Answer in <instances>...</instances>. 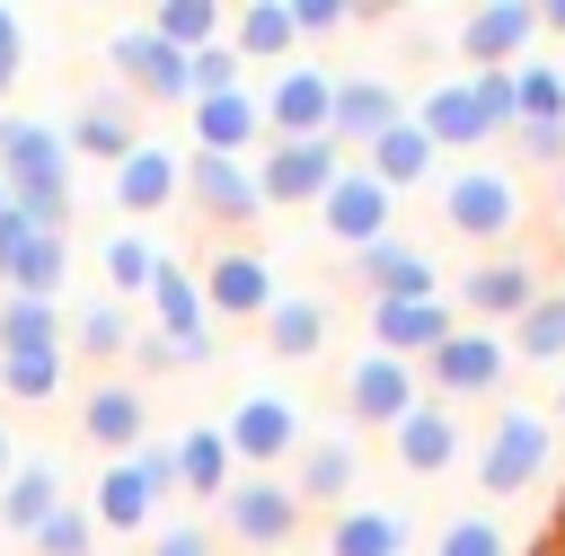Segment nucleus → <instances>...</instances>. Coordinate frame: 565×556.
<instances>
[{"label": "nucleus", "instance_id": "nucleus-36", "mask_svg": "<svg viewBox=\"0 0 565 556\" xmlns=\"http://www.w3.org/2000/svg\"><path fill=\"white\" fill-rule=\"evenodd\" d=\"M265 344H274V362H309V353L327 344V300L282 291V300L265 309Z\"/></svg>", "mask_w": 565, "mask_h": 556}, {"label": "nucleus", "instance_id": "nucleus-43", "mask_svg": "<svg viewBox=\"0 0 565 556\" xmlns=\"http://www.w3.org/2000/svg\"><path fill=\"white\" fill-rule=\"evenodd\" d=\"M433 556H512V538H503L494 512H450V521L433 530Z\"/></svg>", "mask_w": 565, "mask_h": 556}, {"label": "nucleus", "instance_id": "nucleus-3", "mask_svg": "<svg viewBox=\"0 0 565 556\" xmlns=\"http://www.w3.org/2000/svg\"><path fill=\"white\" fill-rule=\"evenodd\" d=\"M168 494H177V450H168V441H141L132 459H106V468H97L88 521H97V530H159Z\"/></svg>", "mask_w": 565, "mask_h": 556}, {"label": "nucleus", "instance_id": "nucleus-4", "mask_svg": "<svg viewBox=\"0 0 565 556\" xmlns=\"http://www.w3.org/2000/svg\"><path fill=\"white\" fill-rule=\"evenodd\" d=\"M547 459H556V424L539 406H503L494 432H486V450H477V485L486 494H530L547 477Z\"/></svg>", "mask_w": 565, "mask_h": 556}, {"label": "nucleus", "instance_id": "nucleus-50", "mask_svg": "<svg viewBox=\"0 0 565 556\" xmlns=\"http://www.w3.org/2000/svg\"><path fill=\"white\" fill-rule=\"evenodd\" d=\"M539 26H547V35L565 44V0H539Z\"/></svg>", "mask_w": 565, "mask_h": 556}, {"label": "nucleus", "instance_id": "nucleus-30", "mask_svg": "<svg viewBox=\"0 0 565 556\" xmlns=\"http://www.w3.org/2000/svg\"><path fill=\"white\" fill-rule=\"evenodd\" d=\"M62 150H71V159H106V168H115V159H132V150H141V132H132V115H124V97L106 88V97H88V106L71 115V132H62Z\"/></svg>", "mask_w": 565, "mask_h": 556}, {"label": "nucleus", "instance_id": "nucleus-16", "mask_svg": "<svg viewBox=\"0 0 565 556\" xmlns=\"http://www.w3.org/2000/svg\"><path fill=\"white\" fill-rule=\"evenodd\" d=\"M106 62H115V79H132L141 97H159V106H194V71H185V53L159 44L150 26H115V35H106Z\"/></svg>", "mask_w": 565, "mask_h": 556}, {"label": "nucleus", "instance_id": "nucleus-47", "mask_svg": "<svg viewBox=\"0 0 565 556\" xmlns=\"http://www.w3.org/2000/svg\"><path fill=\"white\" fill-rule=\"evenodd\" d=\"M150 556H212V530L203 521H159L150 530Z\"/></svg>", "mask_w": 565, "mask_h": 556}, {"label": "nucleus", "instance_id": "nucleus-42", "mask_svg": "<svg viewBox=\"0 0 565 556\" xmlns=\"http://www.w3.org/2000/svg\"><path fill=\"white\" fill-rule=\"evenodd\" d=\"M26 547H35V556H97V521H88V503H71V494H62V503L35 521V538H26Z\"/></svg>", "mask_w": 565, "mask_h": 556}, {"label": "nucleus", "instance_id": "nucleus-54", "mask_svg": "<svg viewBox=\"0 0 565 556\" xmlns=\"http://www.w3.org/2000/svg\"><path fill=\"white\" fill-rule=\"evenodd\" d=\"M556 71H565V53H556Z\"/></svg>", "mask_w": 565, "mask_h": 556}, {"label": "nucleus", "instance_id": "nucleus-48", "mask_svg": "<svg viewBox=\"0 0 565 556\" xmlns=\"http://www.w3.org/2000/svg\"><path fill=\"white\" fill-rule=\"evenodd\" d=\"M18 71H26V18L0 0V88H18Z\"/></svg>", "mask_w": 565, "mask_h": 556}, {"label": "nucleus", "instance_id": "nucleus-29", "mask_svg": "<svg viewBox=\"0 0 565 556\" xmlns=\"http://www.w3.org/2000/svg\"><path fill=\"white\" fill-rule=\"evenodd\" d=\"M353 168H362V177H380L388 194H406V185H424V177L441 168V150H433V141H424V124L406 115V124H388V132H380V141H371Z\"/></svg>", "mask_w": 565, "mask_h": 556}, {"label": "nucleus", "instance_id": "nucleus-21", "mask_svg": "<svg viewBox=\"0 0 565 556\" xmlns=\"http://www.w3.org/2000/svg\"><path fill=\"white\" fill-rule=\"evenodd\" d=\"M79 432H88L106 459H132V450L150 441V397H141L132 379H97V388L79 397Z\"/></svg>", "mask_w": 565, "mask_h": 556}, {"label": "nucleus", "instance_id": "nucleus-23", "mask_svg": "<svg viewBox=\"0 0 565 556\" xmlns=\"http://www.w3.org/2000/svg\"><path fill=\"white\" fill-rule=\"evenodd\" d=\"M177 194H185V159H177L168 141H141L132 159H115V212L150 221V212H168Z\"/></svg>", "mask_w": 565, "mask_h": 556}, {"label": "nucleus", "instance_id": "nucleus-1", "mask_svg": "<svg viewBox=\"0 0 565 556\" xmlns=\"http://www.w3.org/2000/svg\"><path fill=\"white\" fill-rule=\"evenodd\" d=\"M0 185H9V212H26L44 238H71L79 177H71L62 124H44V115H0Z\"/></svg>", "mask_w": 565, "mask_h": 556}, {"label": "nucleus", "instance_id": "nucleus-45", "mask_svg": "<svg viewBox=\"0 0 565 556\" xmlns=\"http://www.w3.org/2000/svg\"><path fill=\"white\" fill-rule=\"evenodd\" d=\"M353 18H371V9H353V0H291V26H300V35H335V26H353Z\"/></svg>", "mask_w": 565, "mask_h": 556}, {"label": "nucleus", "instance_id": "nucleus-40", "mask_svg": "<svg viewBox=\"0 0 565 556\" xmlns=\"http://www.w3.org/2000/svg\"><path fill=\"white\" fill-rule=\"evenodd\" d=\"M512 353H530V362H565V291H539L521 318H512V335H503Z\"/></svg>", "mask_w": 565, "mask_h": 556}, {"label": "nucleus", "instance_id": "nucleus-14", "mask_svg": "<svg viewBox=\"0 0 565 556\" xmlns=\"http://www.w3.org/2000/svg\"><path fill=\"white\" fill-rule=\"evenodd\" d=\"M530 44H539V0H486V9L459 18L468 71H512V62H530Z\"/></svg>", "mask_w": 565, "mask_h": 556}, {"label": "nucleus", "instance_id": "nucleus-15", "mask_svg": "<svg viewBox=\"0 0 565 556\" xmlns=\"http://www.w3.org/2000/svg\"><path fill=\"white\" fill-rule=\"evenodd\" d=\"M221 521H230V538L238 547H291V530H300V494H291V477H238L230 494H221Z\"/></svg>", "mask_w": 565, "mask_h": 556}, {"label": "nucleus", "instance_id": "nucleus-19", "mask_svg": "<svg viewBox=\"0 0 565 556\" xmlns=\"http://www.w3.org/2000/svg\"><path fill=\"white\" fill-rule=\"evenodd\" d=\"M194 282H203V309H212V318H256V327H265V309L282 300V282H274V265H265L256 247H221Z\"/></svg>", "mask_w": 565, "mask_h": 556}, {"label": "nucleus", "instance_id": "nucleus-6", "mask_svg": "<svg viewBox=\"0 0 565 556\" xmlns=\"http://www.w3.org/2000/svg\"><path fill=\"white\" fill-rule=\"evenodd\" d=\"M415 371H424V388H433L441 406H468V397H494V388H503L512 344H503L494 327H459V335H450V344H433Z\"/></svg>", "mask_w": 565, "mask_h": 556}, {"label": "nucleus", "instance_id": "nucleus-28", "mask_svg": "<svg viewBox=\"0 0 565 556\" xmlns=\"http://www.w3.org/2000/svg\"><path fill=\"white\" fill-rule=\"evenodd\" d=\"M406 547H415V521L388 503H344L327 521V556H406Z\"/></svg>", "mask_w": 565, "mask_h": 556}, {"label": "nucleus", "instance_id": "nucleus-10", "mask_svg": "<svg viewBox=\"0 0 565 556\" xmlns=\"http://www.w3.org/2000/svg\"><path fill=\"white\" fill-rule=\"evenodd\" d=\"M327 106H335V71H318V62H282L274 88L256 97L265 141H318L327 132Z\"/></svg>", "mask_w": 565, "mask_h": 556}, {"label": "nucleus", "instance_id": "nucleus-20", "mask_svg": "<svg viewBox=\"0 0 565 556\" xmlns=\"http://www.w3.org/2000/svg\"><path fill=\"white\" fill-rule=\"evenodd\" d=\"M388 124H406V88H388V79H371V71L335 79V106H327V141H335V150H371Z\"/></svg>", "mask_w": 565, "mask_h": 556}, {"label": "nucleus", "instance_id": "nucleus-34", "mask_svg": "<svg viewBox=\"0 0 565 556\" xmlns=\"http://www.w3.org/2000/svg\"><path fill=\"white\" fill-rule=\"evenodd\" d=\"M141 26L194 62L203 44H221V35H230V9H221V0H159V9H141Z\"/></svg>", "mask_w": 565, "mask_h": 556}, {"label": "nucleus", "instance_id": "nucleus-22", "mask_svg": "<svg viewBox=\"0 0 565 556\" xmlns=\"http://www.w3.org/2000/svg\"><path fill=\"white\" fill-rule=\"evenodd\" d=\"M547 282L521 265V256H486V265H468L459 274V309H468V327H494V318H521L530 300H539Z\"/></svg>", "mask_w": 565, "mask_h": 556}, {"label": "nucleus", "instance_id": "nucleus-32", "mask_svg": "<svg viewBox=\"0 0 565 556\" xmlns=\"http://www.w3.org/2000/svg\"><path fill=\"white\" fill-rule=\"evenodd\" d=\"M291 44H300L291 0H247V9H230V53H238V62H291Z\"/></svg>", "mask_w": 565, "mask_h": 556}, {"label": "nucleus", "instance_id": "nucleus-18", "mask_svg": "<svg viewBox=\"0 0 565 556\" xmlns=\"http://www.w3.org/2000/svg\"><path fill=\"white\" fill-rule=\"evenodd\" d=\"M185 194H194V212H203V221H221V229H247V221L265 212V194H256V159L185 150Z\"/></svg>", "mask_w": 565, "mask_h": 556}, {"label": "nucleus", "instance_id": "nucleus-46", "mask_svg": "<svg viewBox=\"0 0 565 556\" xmlns=\"http://www.w3.org/2000/svg\"><path fill=\"white\" fill-rule=\"evenodd\" d=\"M512 141H521L530 168H556L565 177V124H512Z\"/></svg>", "mask_w": 565, "mask_h": 556}, {"label": "nucleus", "instance_id": "nucleus-37", "mask_svg": "<svg viewBox=\"0 0 565 556\" xmlns=\"http://www.w3.org/2000/svg\"><path fill=\"white\" fill-rule=\"evenodd\" d=\"M62 344H79L88 362H115V353H132V309L124 300H79L62 318Z\"/></svg>", "mask_w": 565, "mask_h": 556}, {"label": "nucleus", "instance_id": "nucleus-33", "mask_svg": "<svg viewBox=\"0 0 565 556\" xmlns=\"http://www.w3.org/2000/svg\"><path fill=\"white\" fill-rule=\"evenodd\" d=\"M62 503V468L53 459H18L9 477H0V530H18V538H35V521Z\"/></svg>", "mask_w": 565, "mask_h": 556}, {"label": "nucleus", "instance_id": "nucleus-24", "mask_svg": "<svg viewBox=\"0 0 565 556\" xmlns=\"http://www.w3.org/2000/svg\"><path fill=\"white\" fill-rule=\"evenodd\" d=\"M256 141H265L256 88H221V97H194V150H212V159H256Z\"/></svg>", "mask_w": 565, "mask_h": 556}, {"label": "nucleus", "instance_id": "nucleus-7", "mask_svg": "<svg viewBox=\"0 0 565 556\" xmlns=\"http://www.w3.org/2000/svg\"><path fill=\"white\" fill-rule=\"evenodd\" d=\"M230 459L247 468V477H265V468H282V459H300V441H309V424H300V406L282 397V388H247L238 406H230Z\"/></svg>", "mask_w": 565, "mask_h": 556}, {"label": "nucleus", "instance_id": "nucleus-44", "mask_svg": "<svg viewBox=\"0 0 565 556\" xmlns=\"http://www.w3.org/2000/svg\"><path fill=\"white\" fill-rule=\"evenodd\" d=\"M185 71H194V97H221V88H238V71H247V62H238V53H230V35H221V44H203Z\"/></svg>", "mask_w": 565, "mask_h": 556}, {"label": "nucleus", "instance_id": "nucleus-39", "mask_svg": "<svg viewBox=\"0 0 565 556\" xmlns=\"http://www.w3.org/2000/svg\"><path fill=\"white\" fill-rule=\"evenodd\" d=\"M0 397H18V406H44V397H62V344L0 353Z\"/></svg>", "mask_w": 565, "mask_h": 556}, {"label": "nucleus", "instance_id": "nucleus-9", "mask_svg": "<svg viewBox=\"0 0 565 556\" xmlns=\"http://www.w3.org/2000/svg\"><path fill=\"white\" fill-rule=\"evenodd\" d=\"M0 291L9 300H62L71 291V238H44L26 212H0Z\"/></svg>", "mask_w": 565, "mask_h": 556}, {"label": "nucleus", "instance_id": "nucleus-13", "mask_svg": "<svg viewBox=\"0 0 565 556\" xmlns=\"http://www.w3.org/2000/svg\"><path fill=\"white\" fill-rule=\"evenodd\" d=\"M415 406H424V371H415V362L362 353V362L344 371V415H353V424H371V432H397Z\"/></svg>", "mask_w": 565, "mask_h": 556}, {"label": "nucleus", "instance_id": "nucleus-26", "mask_svg": "<svg viewBox=\"0 0 565 556\" xmlns=\"http://www.w3.org/2000/svg\"><path fill=\"white\" fill-rule=\"evenodd\" d=\"M388 450H397V468H406V477H441V468H459V406L424 397V406L388 432Z\"/></svg>", "mask_w": 565, "mask_h": 556}, {"label": "nucleus", "instance_id": "nucleus-51", "mask_svg": "<svg viewBox=\"0 0 565 556\" xmlns=\"http://www.w3.org/2000/svg\"><path fill=\"white\" fill-rule=\"evenodd\" d=\"M9 468H18V441H9V424H0V477H9Z\"/></svg>", "mask_w": 565, "mask_h": 556}, {"label": "nucleus", "instance_id": "nucleus-17", "mask_svg": "<svg viewBox=\"0 0 565 556\" xmlns=\"http://www.w3.org/2000/svg\"><path fill=\"white\" fill-rule=\"evenodd\" d=\"M459 335V300H371V353H388V362H424L433 344H450Z\"/></svg>", "mask_w": 565, "mask_h": 556}, {"label": "nucleus", "instance_id": "nucleus-25", "mask_svg": "<svg viewBox=\"0 0 565 556\" xmlns=\"http://www.w3.org/2000/svg\"><path fill=\"white\" fill-rule=\"evenodd\" d=\"M353 282H362L371 300H433V291H441L433 256H424V247H406V238H380V247H362V256H353Z\"/></svg>", "mask_w": 565, "mask_h": 556}, {"label": "nucleus", "instance_id": "nucleus-5", "mask_svg": "<svg viewBox=\"0 0 565 556\" xmlns=\"http://www.w3.org/2000/svg\"><path fill=\"white\" fill-rule=\"evenodd\" d=\"M441 221L459 238H477V247H503L521 229V177L512 168H459V177H441Z\"/></svg>", "mask_w": 565, "mask_h": 556}, {"label": "nucleus", "instance_id": "nucleus-49", "mask_svg": "<svg viewBox=\"0 0 565 556\" xmlns=\"http://www.w3.org/2000/svg\"><path fill=\"white\" fill-rule=\"evenodd\" d=\"M132 362H141V371H185V362H177V344H168L159 327H150V335H132Z\"/></svg>", "mask_w": 565, "mask_h": 556}, {"label": "nucleus", "instance_id": "nucleus-35", "mask_svg": "<svg viewBox=\"0 0 565 556\" xmlns=\"http://www.w3.org/2000/svg\"><path fill=\"white\" fill-rule=\"evenodd\" d=\"M106 300H150V282H159V238H141V229H106Z\"/></svg>", "mask_w": 565, "mask_h": 556}, {"label": "nucleus", "instance_id": "nucleus-52", "mask_svg": "<svg viewBox=\"0 0 565 556\" xmlns=\"http://www.w3.org/2000/svg\"><path fill=\"white\" fill-rule=\"evenodd\" d=\"M547 424H556V441H565V397H556V415H547Z\"/></svg>", "mask_w": 565, "mask_h": 556}, {"label": "nucleus", "instance_id": "nucleus-8", "mask_svg": "<svg viewBox=\"0 0 565 556\" xmlns=\"http://www.w3.org/2000/svg\"><path fill=\"white\" fill-rule=\"evenodd\" d=\"M344 168H353V150H335L327 132H318V141H265L256 194H265V212H291V203H318Z\"/></svg>", "mask_w": 565, "mask_h": 556}, {"label": "nucleus", "instance_id": "nucleus-38", "mask_svg": "<svg viewBox=\"0 0 565 556\" xmlns=\"http://www.w3.org/2000/svg\"><path fill=\"white\" fill-rule=\"evenodd\" d=\"M512 124H565V71L547 53L512 62Z\"/></svg>", "mask_w": 565, "mask_h": 556}, {"label": "nucleus", "instance_id": "nucleus-55", "mask_svg": "<svg viewBox=\"0 0 565 556\" xmlns=\"http://www.w3.org/2000/svg\"><path fill=\"white\" fill-rule=\"evenodd\" d=\"M556 185H565V177H556Z\"/></svg>", "mask_w": 565, "mask_h": 556}, {"label": "nucleus", "instance_id": "nucleus-27", "mask_svg": "<svg viewBox=\"0 0 565 556\" xmlns=\"http://www.w3.org/2000/svg\"><path fill=\"white\" fill-rule=\"evenodd\" d=\"M168 450H177V494L221 503V494L238 485V459H230V432H221V424H185Z\"/></svg>", "mask_w": 565, "mask_h": 556}, {"label": "nucleus", "instance_id": "nucleus-2", "mask_svg": "<svg viewBox=\"0 0 565 556\" xmlns=\"http://www.w3.org/2000/svg\"><path fill=\"white\" fill-rule=\"evenodd\" d=\"M433 150H477V141H503L512 132V71H459V79H433L415 106Z\"/></svg>", "mask_w": 565, "mask_h": 556}, {"label": "nucleus", "instance_id": "nucleus-41", "mask_svg": "<svg viewBox=\"0 0 565 556\" xmlns=\"http://www.w3.org/2000/svg\"><path fill=\"white\" fill-rule=\"evenodd\" d=\"M35 344H62V300H0V353H35Z\"/></svg>", "mask_w": 565, "mask_h": 556}, {"label": "nucleus", "instance_id": "nucleus-11", "mask_svg": "<svg viewBox=\"0 0 565 556\" xmlns=\"http://www.w3.org/2000/svg\"><path fill=\"white\" fill-rule=\"evenodd\" d=\"M388 212H397V194H388L380 177H362V168H344V177L318 194V229H327L335 247H353V256H362V247H380V238H397V221H388Z\"/></svg>", "mask_w": 565, "mask_h": 556}, {"label": "nucleus", "instance_id": "nucleus-53", "mask_svg": "<svg viewBox=\"0 0 565 556\" xmlns=\"http://www.w3.org/2000/svg\"><path fill=\"white\" fill-rule=\"evenodd\" d=\"M0 212H9V185H0Z\"/></svg>", "mask_w": 565, "mask_h": 556}, {"label": "nucleus", "instance_id": "nucleus-12", "mask_svg": "<svg viewBox=\"0 0 565 556\" xmlns=\"http://www.w3.org/2000/svg\"><path fill=\"white\" fill-rule=\"evenodd\" d=\"M150 327L177 344V362H185V371H203V362L221 353V335H212V309H203V282H194L177 256H168V265H159V282H150Z\"/></svg>", "mask_w": 565, "mask_h": 556}, {"label": "nucleus", "instance_id": "nucleus-31", "mask_svg": "<svg viewBox=\"0 0 565 556\" xmlns=\"http://www.w3.org/2000/svg\"><path fill=\"white\" fill-rule=\"evenodd\" d=\"M353 468H362V459H353V441L318 432V441H300V459H291V494H300V503H335V512H344V503H353Z\"/></svg>", "mask_w": 565, "mask_h": 556}]
</instances>
